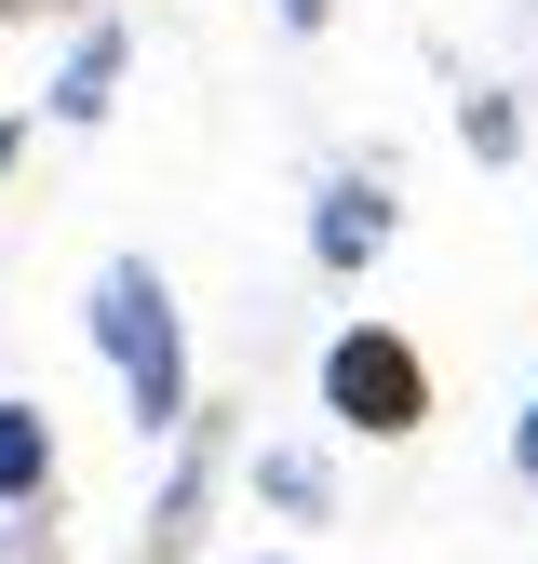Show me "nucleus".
<instances>
[{"mask_svg":"<svg viewBox=\"0 0 538 564\" xmlns=\"http://www.w3.org/2000/svg\"><path fill=\"white\" fill-rule=\"evenodd\" d=\"M95 349H108V377H121L134 444L189 431V336H175V282L149 256H108L95 269Z\"/></svg>","mask_w":538,"mask_h":564,"instance_id":"nucleus-1","label":"nucleus"},{"mask_svg":"<svg viewBox=\"0 0 538 564\" xmlns=\"http://www.w3.org/2000/svg\"><path fill=\"white\" fill-rule=\"evenodd\" d=\"M323 403H336V431H364V444H404L431 416V364L404 349L390 323H351L323 349Z\"/></svg>","mask_w":538,"mask_h":564,"instance_id":"nucleus-2","label":"nucleus"},{"mask_svg":"<svg viewBox=\"0 0 538 564\" xmlns=\"http://www.w3.org/2000/svg\"><path fill=\"white\" fill-rule=\"evenodd\" d=\"M310 256H323L336 282L377 269V256H390V188H377V175H336V188L310 202Z\"/></svg>","mask_w":538,"mask_h":564,"instance_id":"nucleus-3","label":"nucleus"},{"mask_svg":"<svg viewBox=\"0 0 538 564\" xmlns=\"http://www.w3.org/2000/svg\"><path fill=\"white\" fill-rule=\"evenodd\" d=\"M121 67H134V41H121V28L95 14V28H82V54H67V67H54V95H41V108H54L67 134H95V121L121 108Z\"/></svg>","mask_w":538,"mask_h":564,"instance_id":"nucleus-4","label":"nucleus"},{"mask_svg":"<svg viewBox=\"0 0 538 564\" xmlns=\"http://www.w3.org/2000/svg\"><path fill=\"white\" fill-rule=\"evenodd\" d=\"M41 484H54V416L41 403H0V511L41 498Z\"/></svg>","mask_w":538,"mask_h":564,"instance_id":"nucleus-5","label":"nucleus"},{"mask_svg":"<svg viewBox=\"0 0 538 564\" xmlns=\"http://www.w3.org/2000/svg\"><path fill=\"white\" fill-rule=\"evenodd\" d=\"M256 498H269V511H323V457H310V444H269V457H256Z\"/></svg>","mask_w":538,"mask_h":564,"instance_id":"nucleus-6","label":"nucleus"},{"mask_svg":"<svg viewBox=\"0 0 538 564\" xmlns=\"http://www.w3.org/2000/svg\"><path fill=\"white\" fill-rule=\"evenodd\" d=\"M525 149V121H512V95H471V162H512Z\"/></svg>","mask_w":538,"mask_h":564,"instance_id":"nucleus-7","label":"nucleus"},{"mask_svg":"<svg viewBox=\"0 0 538 564\" xmlns=\"http://www.w3.org/2000/svg\"><path fill=\"white\" fill-rule=\"evenodd\" d=\"M512 470L538 484V390H525V416H512Z\"/></svg>","mask_w":538,"mask_h":564,"instance_id":"nucleus-8","label":"nucleus"},{"mask_svg":"<svg viewBox=\"0 0 538 564\" xmlns=\"http://www.w3.org/2000/svg\"><path fill=\"white\" fill-rule=\"evenodd\" d=\"M269 14H283V28H297V41H310V28H323V14H336V0H269Z\"/></svg>","mask_w":538,"mask_h":564,"instance_id":"nucleus-9","label":"nucleus"},{"mask_svg":"<svg viewBox=\"0 0 538 564\" xmlns=\"http://www.w3.org/2000/svg\"><path fill=\"white\" fill-rule=\"evenodd\" d=\"M14 149H28V121H0V175H14Z\"/></svg>","mask_w":538,"mask_h":564,"instance_id":"nucleus-10","label":"nucleus"},{"mask_svg":"<svg viewBox=\"0 0 538 564\" xmlns=\"http://www.w3.org/2000/svg\"><path fill=\"white\" fill-rule=\"evenodd\" d=\"M0 14H28V0H0Z\"/></svg>","mask_w":538,"mask_h":564,"instance_id":"nucleus-11","label":"nucleus"}]
</instances>
